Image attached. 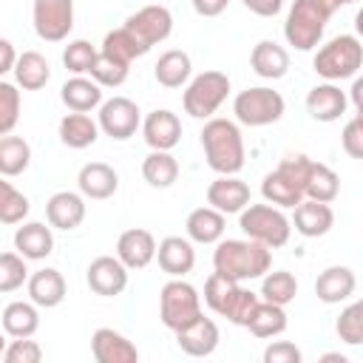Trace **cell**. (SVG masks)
I'll list each match as a JSON object with an SVG mask.
<instances>
[{
  "label": "cell",
  "mask_w": 363,
  "mask_h": 363,
  "mask_svg": "<svg viewBox=\"0 0 363 363\" xmlns=\"http://www.w3.org/2000/svg\"><path fill=\"white\" fill-rule=\"evenodd\" d=\"M230 94V77L224 71H201L193 79H187V88L182 94L184 113L193 119H210L221 102Z\"/></svg>",
  "instance_id": "cell-6"
},
{
  "label": "cell",
  "mask_w": 363,
  "mask_h": 363,
  "mask_svg": "<svg viewBox=\"0 0 363 363\" xmlns=\"http://www.w3.org/2000/svg\"><path fill=\"white\" fill-rule=\"evenodd\" d=\"M335 332L349 346L363 343V303L360 301H352L346 309H340V318L335 320Z\"/></svg>",
  "instance_id": "cell-43"
},
{
  "label": "cell",
  "mask_w": 363,
  "mask_h": 363,
  "mask_svg": "<svg viewBox=\"0 0 363 363\" xmlns=\"http://www.w3.org/2000/svg\"><path fill=\"white\" fill-rule=\"evenodd\" d=\"M320 363H346V354H337V352H329L320 357Z\"/></svg>",
  "instance_id": "cell-55"
},
{
  "label": "cell",
  "mask_w": 363,
  "mask_h": 363,
  "mask_svg": "<svg viewBox=\"0 0 363 363\" xmlns=\"http://www.w3.org/2000/svg\"><path fill=\"white\" fill-rule=\"evenodd\" d=\"M363 65V45L354 34H337L329 43H323L315 51L312 68L318 77H323L326 82H340V79H352L357 77Z\"/></svg>",
  "instance_id": "cell-4"
},
{
  "label": "cell",
  "mask_w": 363,
  "mask_h": 363,
  "mask_svg": "<svg viewBox=\"0 0 363 363\" xmlns=\"http://www.w3.org/2000/svg\"><path fill=\"white\" fill-rule=\"evenodd\" d=\"M340 6H343L340 0H295L284 23L286 43L295 45L298 51H312L323 37L326 23Z\"/></svg>",
  "instance_id": "cell-3"
},
{
  "label": "cell",
  "mask_w": 363,
  "mask_h": 363,
  "mask_svg": "<svg viewBox=\"0 0 363 363\" xmlns=\"http://www.w3.org/2000/svg\"><path fill=\"white\" fill-rule=\"evenodd\" d=\"M60 99L68 111H77V113H88L94 108L102 105V88L88 79L85 74H74L71 79H65V85L60 88Z\"/></svg>",
  "instance_id": "cell-27"
},
{
  "label": "cell",
  "mask_w": 363,
  "mask_h": 363,
  "mask_svg": "<svg viewBox=\"0 0 363 363\" xmlns=\"http://www.w3.org/2000/svg\"><path fill=\"white\" fill-rule=\"evenodd\" d=\"M3 360L6 363H40L43 360V346L31 337H14L11 343H6Z\"/></svg>",
  "instance_id": "cell-47"
},
{
  "label": "cell",
  "mask_w": 363,
  "mask_h": 363,
  "mask_svg": "<svg viewBox=\"0 0 363 363\" xmlns=\"http://www.w3.org/2000/svg\"><path fill=\"white\" fill-rule=\"evenodd\" d=\"M354 289H357V278L343 264L326 267L315 278V295H318L320 303H343V301H349L354 295Z\"/></svg>",
  "instance_id": "cell-25"
},
{
  "label": "cell",
  "mask_w": 363,
  "mask_h": 363,
  "mask_svg": "<svg viewBox=\"0 0 363 363\" xmlns=\"http://www.w3.org/2000/svg\"><path fill=\"white\" fill-rule=\"evenodd\" d=\"M250 68L261 79H281L289 71V51L275 40H261L250 51Z\"/></svg>",
  "instance_id": "cell-26"
},
{
  "label": "cell",
  "mask_w": 363,
  "mask_h": 363,
  "mask_svg": "<svg viewBox=\"0 0 363 363\" xmlns=\"http://www.w3.org/2000/svg\"><path fill=\"white\" fill-rule=\"evenodd\" d=\"M34 31L45 43H60L74 28V0H34Z\"/></svg>",
  "instance_id": "cell-10"
},
{
  "label": "cell",
  "mask_w": 363,
  "mask_h": 363,
  "mask_svg": "<svg viewBox=\"0 0 363 363\" xmlns=\"http://www.w3.org/2000/svg\"><path fill=\"white\" fill-rule=\"evenodd\" d=\"M352 105L357 113H363V79L360 77H354V82H352Z\"/></svg>",
  "instance_id": "cell-54"
},
{
  "label": "cell",
  "mask_w": 363,
  "mask_h": 363,
  "mask_svg": "<svg viewBox=\"0 0 363 363\" xmlns=\"http://www.w3.org/2000/svg\"><path fill=\"white\" fill-rule=\"evenodd\" d=\"M241 292V281L235 278H227L221 272H213L207 281H204V303L216 312V315H227L230 303L235 301V295Z\"/></svg>",
  "instance_id": "cell-39"
},
{
  "label": "cell",
  "mask_w": 363,
  "mask_h": 363,
  "mask_svg": "<svg viewBox=\"0 0 363 363\" xmlns=\"http://www.w3.org/2000/svg\"><path fill=\"white\" fill-rule=\"evenodd\" d=\"M3 349H6V337H3V332H0V357H3Z\"/></svg>",
  "instance_id": "cell-56"
},
{
  "label": "cell",
  "mask_w": 363,
  "mask_h": 363,
  "mask_svg": "<svg viewBox=\"0 0 363 363\" xmlns=\"http://www.w3.org/2000/svg\"><path fill=\"white\" fill-rule=\"evenodd\" d=\"M190 3H193V11L199 17H218L230 6V0H190Z\"/></svg>",
  "instance_id": "cell-52"
},
{
  "label": "cell",
  "mask_w": 363,
  "mask_h": 363,
  "mask_svg": "<svg viewBox=\"0 0 363 363\" xmlns=\"http://www.w3.org/2000/svg\"><path fill=\"white\" fill-rule=\"evenodd\" d=\"M199 315H201V295L193 284H187L184 278H173L162 286V292H159V318L170 332L182 329L184 323H190Z\"/></svg>",
  "instance_id": "cell-8"
},
{
  "label": "cell",
  "mask_w": 363,
  "mask_h": 363,
  "mask_svg": "<svg viewBox=\"0 0 363 363\" xmlns=\"http://www.w3.org/2000/svg\"><path fill=\"white\" fill-rule=\"evenodd\" d=\"M96 116H99L96 119L99 130L105 136L116 139V142L130 139L139 130V125H142V113H139L136 102L128 99V96H111V99H105L99 105V113Z\"/></svg>",
  "instance_id": "cell-11"
},
{
  "label": "cell",
  "mask_w": 363,
  "mask_h": 363,
  "mask_svg": "<svg viewBox=\"0 0 363 363\" xmlns=\"http://www.w3.org/2000/svg\"><path fill=\"white\" fill-rule=\"evenodd\" d=\"M238 227L247 238L269 247V250H278L289 241V233H292V224L289 218L284 216L281 207L275 204H247L241 213H238Z\"/></svg>",
  "instance_id": "cell-5"
},
{
  "label": "cell",
  "mask_w": 363,
  "mask_h": 363,
  "mask_svg": "<svg viewBox=\"0 0 363 363\" xmlns=\"http://www.w3.org/2000/svg\"><path fill=\"white\" fill-rule=\"evenodd\" d=\"M201 147L210 170L218 176H235L244 167V136L233 119L210 116L201 128Z\"/></svg>",
  "instance_id": "cell-2"
},
{
  "label": "cell",
  "mask_w": 363,
  "mask_h": 363,
  "mask_svg": "<svg viewBox=\"0 0 363 363\" xmlns=\"http://www.w3.org/2000/svg\"><path fill=\"white\" fill-rule=\"evenodd\" d=\"M258 301H261V298H258L252 289H244V286H241V292L235 295V301H233V306L227 309L224 318H227L230 323H235V326H247V318H250V312L255 309Z\"/></svg>",
  "instance_id": "cell-49"
},
{
  "label": "cell",
  "mask_w": 363,
  "mask_h": 363,
  "mask_svg": "<svg viewBox=\"0 0 363 363\" xmlns=\"http://www.w3.org/2000/svg\"><path fill=\"white\" fill-rule=\"evenodd\" d=\"M99 139V125L88 113H65L60 119V142L71 150H85Z\"/></svg>",
  "instance_id": "cell-29"
},
{
  "label": "cell",
  "mask_w": 363,
  "mask_h": 363,
  "mask_svg": "<svg viewBox=\"0 0 363 363\" xmlns=\"http://www.w3.org/2000/svg\"><path fill=\"white\" fill-rule=\"evenodd\" d=\"M31 204L28 196L20 193L11 182H6V176H0V221L3 224H20L28 216Z\"/></svg>",
  "instance_id": "cell-41"
},
{
  "label": "cell",
  "mask_w": 363,
  "mask_h": 363,
  "mask_svg": "<svg viewBox=\"0 0 363 363\" xmlns=\"http://www.w3.org/2000/svg\"><path fill=\"white\" fill-rule=\"evenodd\" d=\"M3 332L9 337H31L40 329V312L31 301H11L0 315Z\"/></svg>",
  "instance_id": "cell-31"
},
{
  "label": "cell",
  "mask_w": 363,
  "mask_h": 363,
  "mask_svg": "<svg viewBox=\"0 0 363 363\" xmlns=\"http://www.w3.org/2000/svg\"><path fill=\"white\" fill-rule=\"evenodd\" d=\"M340 3H343V6H352V3H357V0H340Z\"/></svg>",
  "instance_id": "cell-57"
},
{
  "label": "cell",
  "mask_w": 363,
  "mask_h": 363,
  "mask_svg": "<svg viewBox=\"0 0 363 363\" xmlns=\"http://www.w3.org/2000/svg\"><path fill=\"white\" fill-rule=\"evenodd\" d=\"M26 289H28V301L37 303V309H54L65 301V278L60 269L54 267H43L37 272L28 275L26 281Z\"/></svg>",
  "instance_id": "cell-20"
},
{
  "label": "cell",
  "mask_w": 363,
  "mask_h": 363,
  "mask_svg": "<svg viewBox=\"0 0 363 363\" xmlns=\"http://www.w3.org/2000/svg\"><path fill=\"white\" fill-rule=\"evenodd\" d=\"M207 204L224 216L241 213L250 204V184L241 182L238 176H218L207 187Z\"/></svg>",
  "instance_id": "cell-19"
},
{
  "label": "cell",
  "mask_w": 363,
  "mask_h": 363,
  "mask_svg": "<svg viewBox=\"0 0 363 363\" xmlns=\"http://www.w3.org/2000/svg\"><path fill=\"white\" fill-rule=\"evenodd\" d=\"M91 354L96 363H136L139 360V349L122 332L111 326H99L91 335Z\"/></svg>",
  "instance_id": "cell-15"
},
{
  "label": "cell",
  "mask_w": 363,
  "mask_h": 363,
  "mask_svg": "<svg viewBox=\"0 0 363 363\" xmlns=\"http://www.w3.org/2000/svg\"><path fill=\"white\" fill-rule=\"evenodd\" d=\"M272 267L269 247L252 238H218L213 250V269L235 278V281H255Z\"/></svg>",
  "instance_id": "cell-1"
},
{
  "label": "cell",
  "mask_w": 363,
  "mask_h": 363,
  "mask_svg": "<svg viewBox=\"0 0 363 363\" xmlns=\"http://www.w3.org/2000/svg\"><path fill=\"white\" fill-rule=\"evenodd\" d=\"M128 71H130L128 62H119V60H113V57L96 51V60H94V65H91L88 74L94 77V82H96L99 88H119V85L128 79Z\"/></svg>",
  "instance_id": "cell-42"
},
{
  "label": "cell",
  "mask_w": 363,
  "mask_h": 363,
  "mask_svg": "<svg viewBox=\"0 0 363 363\" xmlns=\"http://www.w3.org/2000/svg\"><path fill=\"white\" fill-rule=\"evenodd\" d=\"M142 179L150 187L164 190L179 179V162L170 156V150H150L142 159Z\"/></svg>",
  "instance_id": "cell-36"
},
{
  "label": "cell",
  "mask_w": 363,
  "mask_h": 363,
  "mask_svg": "<svg viewBox=\"0 0 363 363\" xmlns=\"http://www.w3.org/2000/svg\"><path fill=\"white\" fill-rule=\"evenodd\" d=\"M261 196H264L269 204H275V207H295V204L303 199V190H301V184H298L289 173H284L281 167H275L272 173L264 176V182H261Z\"/></svg>",
  "instance_id": "cell-33"
},
{
  "label": "cell",
  "mask_w": 363,
  "mask_h": 363,
  "mask_svg": "<svg viewBox=\"0 0 363 363\" xmlns=\"http://www.w3.org/2000/svg\"><path fill=\"white\" fill-rule=\"evenodd\" d=\"M142 136L150 150H173L182 142V122L173 111L156 108L142 119Z\"/></svg>",
  "instance_id": "cell-14"
},
{
  "label": "cell",
  "mask_w": 363,
  "mask_h": 363,
  "mask_svg": "<svg viewBox=\"0 0 363 363\" xmlns=\"http://www.w3.org/2000/svg\"><path fill=\"white\" fill-rule=\"evenodd\" d=\"M77 187L85 199L102 201V199H111L119 190V173L105 162H88V164L79 167Z\"/></svg>",
  "instance_id": "cell-24"
},
{
  "label": "cell",
  "mask_w": 363,
  "mask_h": 363,
  "mask_svg": "<svg viewBox=\"0 0 363 363\" xmlns=\"http://www.w3.org/2000/svg\"><path fill=\"white\" fill-rule=\"evenodd\" d=\"M286 111V102L278 91L267 88V85H255V88H244L235 94L233 99V113L241 125L247 128H267L275 125Z\"/></svg>",
  "instance_id": "cell-7"
},
{
  "label": "cell",
  "mask_w": 363,
  "mask_h": 363,
  "mask_svg": "<svg viewBox=\"0 0 363 363\" xmlns=\"http://www.w3.org/2000/svg\"><path fill=\"white\" fill-rule=\"evenodd\" d=\"M14 250L26 261H43L54 252V233L51 224L45 227L43 221H20L14 230Z\"/></svg>",
  "instance_id": "cell-22"
},
{
  "label": "cell",
  "mask_w": 363,
  "mask_h": 363,
  "mask_svg": "<svg viewBox=\"0 0 363 363\" xmlns=\"http://www.w3.org/2000/svg\"><path fill=\"white\" fill-rule=\"evenodd\" d=\"M184 230H187V238L196 244H216L218 238H224L227 216L213 207H196V210H190Z\"/></svg>",
  "instance_id": "cell-28"
},
{
  "label": "cell",
  "mask_w": 363,
  "mask_h": 363,
  "mask_svg": "<svg viewBox=\"0 0 363 363\" xmlns=\"http://www.w3.org/2000/svg\"><path fill=\"white\" fill-rule=\"evenodd\" d=\"M20 122V91L17 85L0 79V136L11 133Z\"/></svg>",
  "instance_id": "cell-45"
},
{
  "label": "cell",
  "mask_w": 363,
  "mask_h": 363,
  "mask_svg": "<svg viewBox=\"0 0 363 363\" xmlns=\"http://www.w3.org/2000/svg\"><path fill=\"white\" fill-rule=\"evenodd\" d=\"M301 349L289 340H275L264 349V363H301Z\"/></svg>",
  "instance_id": "cell-50"
},
{
  "label": "cell",
  "mask_w": 363,
  "mask_h": 363,
  "mask_svg": "<svg viewBox=\"0 0 363 363\" xmlns=\"http://www.w3.org/2000/svg\"><path fill=\"white\" fill-rule=\"evenodd\" d=\"M218 340H221V332H218L216 320L213 318H204V315H199L190 323H184L182 329H176V343L190 357H207V354H213L216 346H218Z\"/></svg>",
  "instance_id": "cell-13"
},
{
  "label": "cell",
  "mask_w": 363,
  "mask_h": 363,
  "mask_svg": "<svg viewBox=\"0 0 363 363\" xmlns=\"http://www.w3.org/2000/svg\"><path fill=\"white\" fill-rule=\"evenodd\" d=\"M94 60H96V48L88 40H71L62 51V65L71 74H88Z\"/></svg>",
  "instance_id": "cell-46"
},
{
  "label": "cell",
  "mask_w": 363,
  "mask_h": 363,
  "mask_svg": "<svg viewBox=\"0 0 363 363\" xmlns=\"http://www.w3.org/2000/svg\"><path fill=\"white\" fill-rule=\"evenodd\" d=\"M11 71H14L17 88H23V91H40L51 79V65H48V60L40 51L17 54V62H14Z\"/></svg>",
  "instance_id": "cell-30"
},
{
  "label": "cell",
  "mask_w": 363,
  "mask_h": 363,
  "mask_svg": "<svg viewBox=\"0 0 363 363\" xmlns=\"http://www.w3.org/2000/svg\"><path fill=\"white\" fill-rule=\"evenodd\" d=\"M337 193H340L337 173L323 162H312L309 164V176H306V187H303V199H315V201L332 204L337 199Z\"/></svg>",
  "instance_id": "cell-37"
},
{
  "label": "cell",
  "mask_w": 363,
  "mask_h": 363,
  "mask_svg": "<svg viewBox=\"0 0 363 363\" xmlns=\"http://www.w3.org/2000/svg\"><path fill=\"white\" fill-rule=\"evenodd\" d=\"M295 295H298V281H295L292 272H286V269L269 272V269H267V272L261 275V292H258L261 301L286 306V303L295 301Z\"/></svg>",
  "instance_id": "cell-38"
},
{
  "label": "cell",
  "mask_w": 363,
  "mask_h": 363,
  "mask_svg": "<svg viewBox=\"0 0 363 363\" xmlns=\"http://www.w3.org/2000/svg\"><path fill=\"white\" fill-rule=\"evenodd\" d=\"M99 51L108 54V57H113V60H119V62H128V65H130L136 57H145V54H147L125 26L108 31L105 40H102V48H99Z\"/></svg>",
  "instance_id": "cell-40"
},
{
  "label": "cell",
  "mask_w": 363,
  "mask_h": 363,
  "mask_svg": "<svg viewBox=\"0 0 363 363\" xmlns=\"http://www.w3.org/2000/svg\"><path fill=\"white\" fill-rule=\"evenodd\" d=\"M45 218L54 230H77L85 221V196L60 190L45 201Z\"/></svg>",
  "instance_id": "cell-21"
},
{
  "label": "cell",
  "mask_w": 363,
  "mask_h": 363,
  "mask_svg": "<svg viewBox=\"0 0 363 363\" xmlns=\"http://www.w3.org/2000/svg\"><path fill=\"white\" fill-rule=\"evenodd\" d=\"M116 258L128 269H145L156 258V238L150 230L130 227L116 238Z\"/></svg>",
  "instance_id": "cell-17"
},
{
  "label": "cell",
  "mask_w": 363,
  "mask_h": 363,
  "mask_svg": "<svg viewBox=\"0 0 363 363\" xmlns=\"http://www.w3.org/2000/svg\"><path fill=\"white\" fill-rule=\"evenodd\" d=\"M349 108L346 91L335 82H320L306 94V111L315 122H337Z\"/></svg>",
  "instance_id": "cell-18"
},
{
  "label": "cell",
  "mask_w": 363,
  "mask_h": 363,
  "mask_svg": "<svg viewBox=\"0 0 363 363\" xmlns=\"http://www.w3.org/2000/svg\"><path fill=\"white\" fill-rule=\"evenodd\" d=\"M125 28L136 37V43L150 51L153 45L164 43L173 31V14L167 6H159V3H150V6H142L139 11H133L128 20H125Z\"/></svg>",
  "instance_id": "cell-9"
},
{
  "label": "cell",
  "mask_w": 363,
  "mask_h": 363,
  "mask_svg": "<svg viewBox=\"0 0 363 363\" xmlns=\"http://www.w3.org/2000/svg\"><path fill=\"white\" fill-rule=\"evenodd\" d=\"M244 329H250L255 337H278V335L286 329V312H284V306H278V303L258 301L255 309L250 312Z\"/></svg>",
  "instance_id": "cell-34"
},
{
  "label": "cell",
  "mask_w": 363,
  "mask_h": 363,
  "mask_svg": "<svg viewBox=\"0 0 363 363\" xmlns=\"http://www.w3.org/2000/svg\"><path fill=\"white\" fill-rule=\"evenodd\" d=\"M340 147H343L346 156H352V159H363V116H360V113H354V116L343 125Z\"/></svg>",
  "instance_id": "cell-48"
},
{
  "label": "cell",
  "mask_w": 363,
  "mask_h": 363,
  "mask_svg": "<svg viewBox=\"0 0 363 363\" xmlns=\"http://www.w3.org/2000/svg\"><path fill=\"white\" fill-rule=\"evenodd\" d=\"M85 281H88L94 295L113 298V295H122L128 286V267L116 255H99L88 264Z\"/></svg>",
  "instance_id": "cell-12"
},
{
  "label": "cell",
  "mask_w": 363,
  "mask_h": 363,
  "mask_svg": "<svg viewBox=\"0 0 363 363\" xmlns=\"http://www.w3.org/2000/svg\"><path fill=\"white\" fill-rule=\"evenodd\" d=\"M14 62H17V51H14V45H11L6 37H0V79L14 68Z\"/></svg>",
  "instance_id": "cell-53"
},
{
  "label": "cell",
  "mask_w": 363,
  "mask_h": 363,
  "mask_svg": "<svg viewBox=\"0 0 363 363\" xmlns=\"http://www.w3.org/2000/svg\"><path fill=\"white\" fill-rule=\"evenodd\" d=\"M28 164H31V145L14 133L0 136V176L6 179L20 176L28 170Z\"/></svg>",
  "instance_id": "cell-35"
},
{
  "label": "cell",
  "mask_w": 363,
  "mask_h": 363,
  "mask_svg": "<svg viewBox=\"0 0 363 363\" xmlns=\"http://www.w3.org/2000/svg\"><path fill=\"white\" fill-rule=\"evenodd\" d=\"M244 9H250L258 17H275L284 9V0H241Z\"/></svg>",
  "instance_id": "cell-51"
},
{
  "label": "cell",
  "mask_w": 363,
  "mask_h": 363,
  "mask_svg": "<svg viewBox=\"0 0 363 363\" xmlns=\"http://www.w3.org/2000/svg\"><path fill=\"white\" fill-rule=\"evenodd\" d=\"M295 216L289 218V224L295 227L298 235L303 238H320L332 230L335 224V213L326 201H315V199H301L295 207Z\"/></svg>",
  "instance_id": "cell-16"
},
{
  "label": "cell",
  "mask_w": 363,
  "mask_h": 363,
  "mask_svg": "<svg viewBox=\"0 0 363 363\" xmlns=\"http://www.w3.org/2000/svg\"><path fill=\"white\" fill-rule=\"evenodd\" d=\"M28 281V267L20 252H0V292H17Z\"/></svg>",
  "instance_id": "cell-44"
},
{
  "label": "cell",
  "mask_w": 363,
  "mask_h": 363,
  "mask_svg": "<svg viewBox=\"0 0 363 363\" xmlns=\"http://www.w3.org/2000/svg\"><path fill=\"white\" fill-rule=\"evenodd\" d=\"M193 74V62H190V54L187 51H179V48H170L164 51L156 65H153V77L159 85L164 88H182Z\"/></svg>",
  "instance_id": "cell-32"
},
{
  "label": "cell",
  "mask_w": 363,
  "mask_h": 363,
  "mask_svg": "<svg viewBox=\"0 0 363 363\" xmlns=\"http://www.w3.org/2000/svg\"><path fill=\"white\" fill-rule=\"evenodd\" d=\"M156 258H159L162 272H167L170 278H184L196 267V250L190 238H182V235L162 238L156 244Z\"/></svg>",
  "instance_id": "cell-23"
}]
</instances>
